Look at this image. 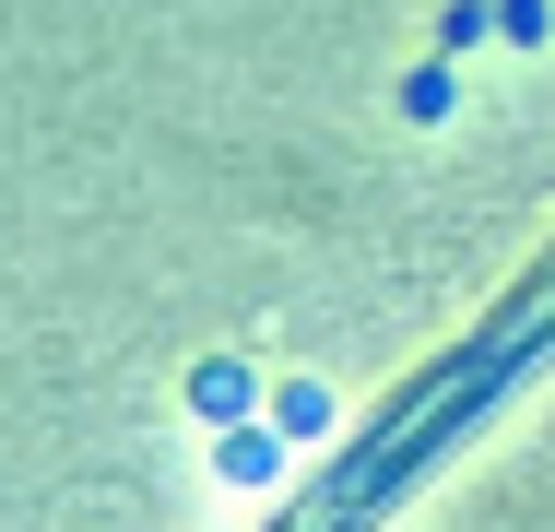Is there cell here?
<instances>
[{
  "mask_svg": "<svg viewBox=\"0 0 555 532\" xmlns=\"http://www.w3.org/2000/svg\"><path fill=\"white\" fill-rule=\"evenodd\" d=\"M260 403H272V391H260L236 355H202V367H190V415H202V426H248Z\"/></svg>",
  "mask_w": 555,
  "mask_h": 532,
  "instance_id": "obj_1",
  "label": "cell"
},
{
  "mask_svg": "<svg viewBox=\"0 0 555 532\" xmlns=\"http://www.w3.org/2000/svg\"><path fill=\"white\" fill-rule=\"evenodd\" d=\"M214 461H224V485H272V438L260 426H214Z\"/></svg>",
  "mask_w": 555,
  "mask_h": 532,
  "instance_id": "obj_2",
  "label": "cell"
},
{
  "mask_svg": "<svg viewBox=\"0 0 555 532\" xmlns=\"http://www.w3.org/2000/svg\"><path fill=\"white\" fill-rule=\"evenodd\" d=\"M272 426H284V438H320V426H332V391H320V379H284V391H272Z\"/></svg>",
  "mask_w": 555,
  "mask_h": 532,
  "instance_id": "obj_3",
  "label": "cell"
},
{
  "mask_svg": "<svg viewBox=\"0 0 555 532\" xmlns=\"http://www.w3.org/2000/svg\"><path fill=\"white\" fill-rule=\"evenodd\" d=\"M402 118H449V72H438V60L402 72Z\"/></svg>",
  "mask_w": 555,
  "mask_h": 532,
  "instance_id": "obj_4",
  "label": "cell"
},
{
  "mask_svg": "<svg viewBox=\"0 0 555 532\" xmlns=\"http://www.w3.org/2000/svg\"><path fill=\"white\" fill-rule=\"evenodd\" d=\"M473 36H496V12H485V0H449V12H438V48H473Z\"/></svg>",
  "mask_w": 555,
  "mask_h": 532,
  "instance_id": "obj_5",
  "label": "cell"
},
{
  "mask_svg": "<svg viewBox=\"0 0 555 532\" xmlns=\"http://www.w3.org/2000/svg\"><path fill=\"white\" fill-rule=\"evenodd\" d=\"M544 24H555L544 0H496V36H520V48H544Z\"/></svg>",
  "mask_w": 555,
  "mask_h": 532,
  "instance_id": "obj_6",
  "label": "cell"
}]
</instances>
